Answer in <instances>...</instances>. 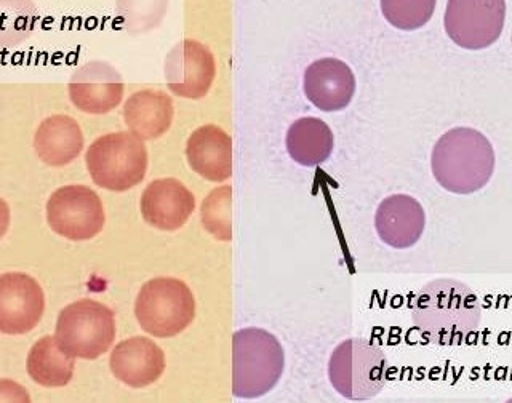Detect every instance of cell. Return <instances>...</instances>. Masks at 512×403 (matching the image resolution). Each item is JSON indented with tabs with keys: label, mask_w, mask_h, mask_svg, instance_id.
<instances>
[{
	"label": "cell",
	"mask_w": 512,
	"mask_h": 403,
	"mask_svg": "<svg viewBox=\"0 0 512 403\" xmlns=\"http://www.w3.org/2000/svg\"><path fill=\"white\" fill-rule=\"evenodd\" d=\"M504 18V0H450L444 26L448 37L458 47L484 50L500 39Z\"/></svg>",
	"instance_id": "obj_9"
},
{
	"label": "cell",
	"mask_w": 512,
	"mask_h": 403,
	"mask_svg": "<svg viewBox=\"0 0 512 403\" xmlns=\"http://www.w3.org/2000/svg\"><path fill=\"white\" fill-rule=\"evenodd\" d=\"M436 8L434 0H383L381 10L386 20L404 31L421 28L431 20Z\"/></svg>",
	"instance_id": "obj_23"
},
{
	"label": "cell",
	"mask_w": 512,
	"mask_h": 403,
	"mask_svg": "<svg viewBox=\"0 0 512 403\" xmlns=\"http://www.w3.org/2000/svg\"><path fill=\"white\" fill-rule=\"evenodd\" d=\"M0 403H32L24 386L12 380H0Z\"/></svg>",
	"instance_id": "obj_25"
},
{
	"label": "cell",
	"mask_w": 512,
	"mask_h": 403,
	"mask_svg": "<svg viewBox=\"0 0 512 403\" xmlns=\"http://www.w3.org/2000/svg\"><path fill=\"white\" fill-rule=\"evenodd\" d=\"M432 175L445 191L472 194L487 186L495 172V151L479 130L456 127L440 136L431 154Z\"/></svg>",
	"instance_id": "obj_2"
},
{
	"label": "cell",
	"mask_w": 512,
	"mask_h": 403,
	"mask_svg": "<svg viewBox=\"0 0 512 403\" xmlns=\"http://www.w3.org/2000/svg\"><path fill=\"white\" fill-rule=\"evenodd\" d=\"M285 370V352L272 333L244 328L232 336V396L253 400L279 384Z\"/></svg>",
	"instance_id": "obj_3"
},
{
	"label": "cell",
	"mask_w": 512,
	"mask_h": 403,
	"mask_svg": "<svg viewBox=\"0 0 512 403\" xmlns=\"http://www.w3.org/2000/svg\"><path fill=\"white\" fill-rule=\"evenodd\" d=\"M303 87L306 98L320 111H341L356 93V76L344 61L322 58L304 71Z\"/></svg>",
	"instance_id": "obj_15"
},
{
	"label": "cell",
	"mask_w": 512,
	"mask_h": 403,
	"mask_svg": "<svg viewBox=\"0 0 512 403\" xmlns=\"http://www.w3.org/2000/svg\"><path fill=\"white\" fill-rule=\"evenodd\" d=\"M135 317L148 335L173 338L196 319V298L183 280L156 277L136 296Z\"/></svg>",
	"instance_id": "obj_4"
},
{
	"label": "cell",
	"mask_w": 512,
	"mask_h": 403,
	"mask_svg": "<svg viewBox=\"0 0 512 403\" xmlns=\"http://www.w3.org/2000/svg\"><path fill=\"white\" fill-rule=\"evenodd\" d=\"M232 189L220 186L213 189L200 205V220L208 234L216 240L229 242L232 239Z\"/></svg>",
	"instance_id": "obj_22"
},
{
	"label": "cell",
	"mask_w": 512,
	"mask_h": 403,
	"mask_svg": "<svg viewBox=\"0 0 512 403\" xmlns=\"http://www.w3.org/2000/svg\"><path fill=\"white\" fill-rule=\"evenodd\" d=\"M44 312V290L34 277L24 272L0 276V333H29L39 325Z\"/></svg>",
	"instance_id": "obj_11"
},
{
	"label": "cell",
	"mask_w": 512,
	"mask_h": 403,
	"mask_svg": "<svg viewBox=\"0 0 512 403\" xmlns=\"http://www.w3.org/2000/svg\"><path fill=\"white\" fill-rule=\"evenodd\" d=\"M26 368L32 381L39 386L63 388L71 383L76 359L56 344L55 336H44L29 351Z\"/></svg>",
	"instance_id": "obj_21"
},
{
	"label": "cell",
	"mask_w": 512,
	"mask_h": 403,
	"mask_svg": "<svg viewBox=\"0 0 512 403\" xmlns=\"http://www.w3.org/2000/svg\"><path fill=\"white\" fill-rule=\"evenodd\" d=\"M109 367L120 383L143 389L160 380L167 362L159 344L146 336H133L112 349Z\"/></svg>",
	"instance_id": "obj_14"
},
{
	"label": "cell",
	"mask_w": 512,
	"mask_h": 403,
	"mask_svg": "<svg viewBox=\"0 0 512 403\" xmlns=\"http://www.w3.org/2000/svg\"><path fill=\"white\" fill-rule=\"evenodd\" d=\"M164 71L172 93L186 100H200L215 80V56L202 42L184 39L168 52Z\"/></svg>",
	"instance_id": "obj_10"
},
{
	"label": "cell",
	"mask_w": 512,
	"mask_h": 403,
	"mask_svg": "<svg viewBox=\"0 0 512 403\" xmlns=\"http://www.w3.org/2000/svg\"><path fill=\"white\" fill-rule=\"evenodd\" d=\"M285 143L288 154L296 164L316 167L332 156L335 138L324 120L301 117L288 128Z\"/></svg>",
	"instance_id": "obj_20"
},
{
	"label": "cell",
	"mask_w": 512,
	"mask_h": 403,
	"mask_svg": "<svg viewBox=\"0 0 512 403\" xmlns=\"http://www.w3.org/2000/svg\"><path fill=\"white\" fill-rule=\"evenodd\" d=\"M68 92L69 100L79 111L106 114L122 103L124 79L112 64L90 61L72 74Z\"/></svg>",
	"instance_id": "obj_12"
},
{
	"label": "cell",
	"mask_w": 512,
	"mask_h": 403,
	"mask_svg": "<svg viewBox=\"0 0 512 403\" xmlns=\"http://www.w3.org/2000/svg\"><path fill=\"white\" fill-rule=\"evenodd\" d=\"M173 114L172 96L154 88L133 93L124 104L128 132L141 141L157 140L165 135L172 127Z\"/></svg>",
	"instance_id": "obj_18"
},
{
	"label": "cell",
	"mask_w": 512,
	"mask_h": 403,
	"mask_svg": "<svg viewBox=\"0 0 512 403\" xmlns=\"http://www.w3.org/2000/svg\"><path fill=\"white\" fill-rule=\"evenodd\" d=\"M34 24V5L0 2V47H10L23 40Z\"/></svg>",
	"instance_id": "obj_24"
},
{
	"label": "cell",
	"mask_w": 512,
	"mask_h": 403,
	"mask_svg": "<svg viewBox=\"0 0 512 403\" xmlns=\"http://www.w3.org/2000/svg\"><path fill=\"white\" fill-rule=\"evenodd\" d=\"M53 336L72 359L95 360L116 340V317L100 301H76L60 312Z\"/></svg>",
	"instance_id": "obj_7"
},
{
	"label": "cell",
	"mask_w": 512,
	"mask_h": 403,
	"mask_svg": "<svg viewBox=\"0 0 512 403\" xmlns=\"http://www.w3.org/2000/svg\"><path fill=\"white\" fill-rule=\"evenodd\" d=\"M482 322L479 296L460 280H432L413 303V324L429 343L464 344Z\"/></svg>",
	"instance_id": "obj_1"
},
{
	"label": "cell",
	"mask_w": 512,
	"mask_h": 403,
	"mask_svg": "<svg viewBox=\"0 0 512 403\" xmlns=\"http://www.w3.org/2000/svg\"><path fill=\"white\" fill-rule=\"evenodd\" d=\"M388 360L376 344L362 338L343 341L328 360V378L344 399L364 402L383 391Z\"/></svg>",
	"instance_id": "obj_6"
},
{
	"label": "cell",
	"mask_w": 512,
	"mask_h": 403,
	"mask_svg": "<svg viewBox=\"0 0 512 403\" xmlns=\"http://www.w3.org/2000/svg\"><path fill=\"white\" fill-rule=\"evenodd\" d=\"M189 167L212 183H223L232 176V140L218 125H202L186 143Z\"/></svg>",
	"instance_id": "obj_17"
},
{
	"label": "cell",
	"mask_w": 512,
	"mask_h": 403,
	"mask_svg": "<svg viewBox=\"0 0 512 403\" xmlns=\"http://www.w3.org/2000/svg\"><path fill=\"white\" fill-rule=\"evenodd\" d=\"M143 220L160 231L183 228L196 210V199L180 180L160 178L151 181L141 194Z\"/></svg>",
	"instance_id": "obj_13"
},
{
	"label": "cell",
	"mask_w": 512,
	"mask_h": 403,
	"mask_svg": "<svg viewBox=\"0 0 512 403\" xmlns=\"http://www.w3.org/2000/svg\"><path fill=\"white\" fill-rule=\"evenodd\" d=\"M375 228L384 244L405 250L418 244L426 228V213L418 200L407 194L386 197L376 210Z\"/></svg>",
	"instance_id": "obj_16"
},
{
	"label": "cell",
	"mask_w": 512,
	"mask_h": 403,
	"mask_svg": "<svg viewBox=\"0 0 512 403\" xmlns=\"http://www.w3.org/2000/svg\"><path fill=\"white\" fill-rule=\"evenodd\" d=\"M93 183L112 192L135 188L148 172V149L130 132L108 133L93 141L85 154Z\"/></svg>",
	"instance_id": "obj_5"
},
{
	"label": "cell",
	"mask_w": 512,
	"mask_h": 403,
	"mask_svg": "<svg viewBox=\"0 0 512 403\" xmlns=\"http://www.w3.org/2000/svg\"><path fill=\"white\" fill-rule=\"evenodd\" d=\"M47 223L58 236L82 242L103 231L106 213L100 196L93 189L69 184L56 189L48 199Z\"/></svg>",
	"instance_id": "obj_8"
},
{
	"label": "cell",
	"mask_w": 512,
	"mask_h": 403,
	"mask_svg": "<svg viewBox=\"0 0 512 403\" xmlns=\"http://www.w3.org/2000/svg\"><path fill=\"white\" fill-rule=\"evenodd\" d=\"M506 403H512V397L509 400H506Z\"/></svg>",
	"instance_id": "obj_27"
},
{
	"label": "cell",
	"mask_w": 512,
	"mask_h": 403,
	"mask_svg": "<svg viewBox=\"0 0 512 403\" xmlns=\"http://www.w3.org/2000/svg\"><path fill=\"white\" fill-rule=\"evenodd\" d=\"M8 228H10V207L0 197V240L7 234Z\"/></svg>",
	"instance_id": "obj_26"
},
{
	"label": "cell",
	"mask_w": 512,
	"mask_h": 403,
	"mask_svg": "<svg viewBox=\"0 0 512 403\" xmlns=\"http://www.w3.org/2000/svg\"><path fill=\"white\" fill-rule=\"evenodd\" d=\"M84 133L74 117L55 114L40 122L34 135L37 156L50 167H64L80 156Z\"/></svg>",
	"instance_id": "obj_19"
}]
</instances>
